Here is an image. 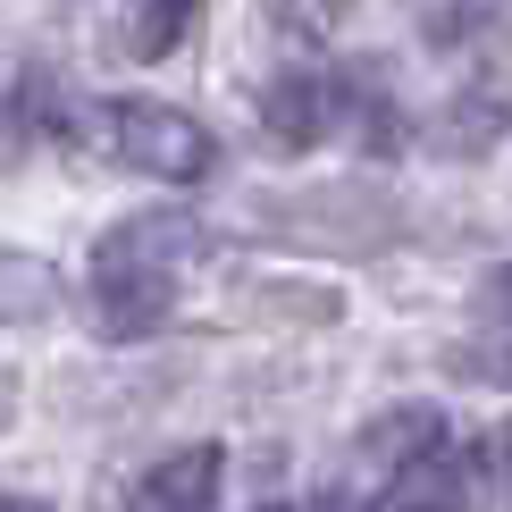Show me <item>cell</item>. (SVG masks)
<instances>
[{
  "label": "cell",
  "instance_id": "cell-12",
  "mask_svg": "<svg viewBox=\"0 0 512 512\" xmlns=\"http://www.w3.org/2000/svg\"><path fill=\"white\" fill-rule=\"evenodd\" d=\"M445 370H454V378H471V387H504V378H512V328L454 345V361H445Z\"/></svg>",
  "mask_w": 512,
  "mask_h": 512
},
{
  "label": "cell",
  "instance_id": "cell-5",
  "mask_svg": "<svg viewBox=\"0 0 512 512\" xmlns=\"http://www.w3.org/2000/svg\"><path fill=\"white\" fill-rule=\"evenodd\" d=\"M219 479H227V454L219 445H177L168 462L135 479V504L126 512H210L219 504Z\"/></svg>",
  "mask_w": 512,
  "mask_h": 512
},
{
  "label": "cell",
  "instance_id": "cell-16",
  "mask_svg": "<svg viewBox=\"0 0 512 512\" xmlns=\"http://www.w3.org/2000/svg\"><path fill=\"white\" fill-rule=\"evenodd\" d=\"M487 303H496V311H504V319H512V261H504V269H496V277H487Z\"/></svg>",
  "mask_w": 512,
  "mask_h": 512
},
{
  "label": "cell",
  "instance_id": "cell-6",
  "mask_svg": "<svg viewBox=\"0 0 512 512\" xmlns=\"http://www.w3.org/2000/svg\"><path fill=\"white\" fill-rule=\"evenodd\" d=\"M504 126H512V101L496 93V84H479V93H454V101L437 110L429 143H437V152H462V160H479V152H496V143H504Z\"/></svg>",
  "mask_w": 512,
  "mask_h": 512
},
{
  "label": "cell",
  "instance_id": "cell-17",
  "mask_svg": "<svg viewBox=\"0 0 512 512\" xmlns=\"http://www.w3.org/2000/svg\"><path fill=\"white\" fill-rule=\"evenodd\" d=\"M0 512H51V504H34V496H0Z\"/></svg>",
  "mask_w": 512,
  "mask_h": 512
},
{
  "label": "cell",
  "instance_id": "cell-15",
  "mask_svg": "<svg viewBox=\"0 0 512 512\" xmlns=\"http://www.w3.org/2000/svg\"><path fill=\"white\" fill-rule=\"evenodd\" d=\"M261 512H378V504H361V496H311V504H261Z\"/></svg>",
  "mask_w": 512,
  "mask_h": 512
},
{
  "label": "cell",
  "instance_id": "cell-1",
  "mask_svg": "<svg viewBox=\"0 0 512 512\" xmlns=\"http://www.w3.org/2000/svg\"><path fill=\"white\" fill-rule=\"evenodd\" d=\"M210 261V227L185 219V210H143V219H118L110 236L93 244V328L110 345H143L177 319V277Z\"/></svg>",
  "mask_w": 512,
  "mask_h": 512
},
{
  "label": "cell",
  "instance_id": "cell-18",
  "mask_svg": "<svg viewBox=\"0 0 512 512\" xmlns=\"http://www.w3.org/2000/svg\"><path fill=\"white\" fill-rule=\"evenodd\" d=\"M0 420H9V378H0Z\"/></svg>",
  "mask_w": 512,
  "mask_h": 512
},
{
  "label": "cell",
  "instance_id": "cell-2",
  "mask_svg": "<svg viewBox=\"0 0 512 512\" xmlns=\"http://www.w3.org/2000/svg\"><path fill=\"white\" fill-rule=\"evenodd\" d=\"M84 152L118 160V168H143L160 185H202L219 177V135L202 118L168 110V101H93L84 118Z\"/></svg>",
  "mask_w": 512,
  "mask_h": 512
},
{
  "label": "cell",
  "instance_id": "cell-8",
  "mask_svg": "<svg viewBox=\"0 0 512 512\" xmlns=\"http://www.w3.org/2000/svg\"><path fill=\"white\" fill-rule=\"evenodd\" d=\"M462 512H512V420L462 445Z\"/></svg>",
  "mask_w": 512,
  "mask_h": 512
},
{
  "label": "cell",
  "instance_id": "cell-14",
  "mask_svg": "<svg viewBox=\"0 0 512 512\" xmlns=\"http://www.w3.org/2000/svg\"><path fill=\"white\" fill-rule=\"evenodd\" d=\"M17 143H26V110H17V76L0 68V160H9Z\"/></svg>",
  "mask_w": 512,
  "mask_h": 512
},
{
  "label": "cell",
  "instance_id": "cell-11",
  "mask_svg": "<svg viewBox=\"0 0 512 512\" xmlns=\"http://www.w3.org/2000/svg\"><path fill=\"white\" fill-rule=\"evenodd\" d=\"M512 34V0H445L429 17V42L437 51H479V42Z\"/></svg>",
  "mask_w": 512,
  "mask_h": 512
},
{
  "label": "cell",
  "instance_id": "cell-3",
  "mask_svg": "<svg viewBox=\"0 0 512 512\" xmlns=\"http://www.w3.org/2000/svg\"><path fill=\"white\" fill-rule=\"evenodd\" d=\"M345 118H353V84L336 68H286L261 93V135L277 152H311V143H328Z\"/></svg>",
  "mask_w": 512,
  "mask_h": 512
},
{
  "label": "cell",
  "instance_id": "cell-13",
  "mask_svg": "<svg viewBox=\"0 0 512 512\" xmlns=\"http://www.w3.org/2000/svg\"><path fill=\"white\" fill-rule=\"evenodd\" d=\"M269 9H277V26H286V34H328L353 0H269Z\"/></svg>",
  "mask_w": 512,
  "mask_h": 512
},
{
  "label": "cell",
  "instance_id": "cell-7",
  "mask_svg": "<svg viewBox=\"0 0 512 512\" xmlns=\"http://www.w3.org/2000/svg\"><path fill=\"white\" fill-rule=\"evenodd\" d=\"M59 303H68L59 269L34 261V252H9V244H0V328H34V319H51Z\"/></svg>",
  "mask_w": 512,
  "mask_h": 512
},
{
  "label": "cell",
  "instance_id": "cell-10",
  "mask_svg": "<svg viewBox=\"0 0 512 512\" xmlns=\"http://www.w3.org/2000/svg\"><path fill=\"white\" fill-rule=\"evenodd\" d=\"M194 9H202V0H143V9L126 17L118 51H126V59H168L185 34H194Z\"/></svg>",
  "mask_w": 512,
  "mask_h": 512
},
{
  "label": "cell",
  "instance_id": "cell-9",
  "mask_svg": "<svg viewBox=\"0 0 512 512\" xmlns=\"http://www.w3.org/2000/svg\"><path fill=\"white\" fill-rule=\"evenodd\" d=\"M378 512H462V445H445V454H429L420 471L387 479V504Z\"/></svg>",
  "mask_w": 512,
  "mask_h": 512
},
{
  "label": "cell",
  "instance_id": "cell-4",
  "mask_svg": "<svg viewBox=\"0 0 512 512\" xmlns=\"http://www.w3.org/2000/svg\"><path fill=\"white\" fill-rule=\"evenodd\" d=\"M445 445H454V429H445L437 403H395V412H378L370 429H361V462H370L378 479H403L429 454H445Z\"/></svg>",
  "mask_w": 512,
  "mask_h": 512
}]
</instances>
